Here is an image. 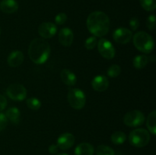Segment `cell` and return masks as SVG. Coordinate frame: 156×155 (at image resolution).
I'll use <instances>...</instances> for the list:
<instances>
[{
    "label": "cell",
    "instance_id": "obj_19",
    "mask_svg": "<svg viewBox=\"0 0 156 155\" xmlns=\"http://www.w3.org/2000/svg\"><path fill=\"white\" fill-rule=\"evenodd\" d=\"M149 62V57L146 56V55H140V56H136L133 60V65L136 68L141 69L144 67L146 66V65Z\"/></svg>",
    "mask_w": 156,
    "mask_h": 155
},
{
    "label": "cell",
    "instance_id": "obj_2",
    "mask_svg": "<svg viewBox=\"0 0 156 155\" xmlns=\"http://www.w3.org/2000/svg\"><path fill=\"white\" fill-rule=\"evenodd\" d=\"M51 52L50 44L41 38H35L30 42L28 47V56L35 64L45 63L49 59Z\"/></svg>",
    "mask_w": 156,
    "mask_h": 155
},
{
    "label": "cell",
    "instance_id": "obj_31",
    "mask_svg": "<svg viewBox=\"0 0 156 155\" xmlns=\"http://www.w3.org/2000/svg\"><path fill=\"white\" fill-rule=\"evenodd\" d=\"M7 106V100L3 95L0 94V112L4 110Z\"/></svg>",
    "mask_w": 156,
    "mask_h": 155
},
{
    "label": "cell",
    "instance_id": "obj_33",
    "mask_svg": "<svg viewBox=\"0 0 156 155\" xmlns=\"http://www.w3.org/2000/svg\"><path fill=\"white\" fill-rule=\"evenodd\" d=\"M56 155H69V154H67V153H58V154Z\"/></svg>",
    "mask_w": 156,
    "mask_h": 155
},
{
    "label": "cell",
    "instance_id": "obj_9",
    "mask_svg": "<svg viewBox=\"0 0 156 155\" xmlns=\"http://www.w3.org/2000/svg\"><path fill=\"white\" fill-rule=\"evenodd\" d=\"M133 38V33L130 30L125 27H119L114 30L113 39L120 44L128 43Z\"/></svg>",
    "mask_w": 156,
    "mask_h": 155
},
{
    "label": "cell",
    "instance_id": "obj_21",
    "mask_svg": "<svg viewBox=\"0 0 156 155\" xmlns=\"http://www.w3.org/2000/svg\"><path fill=\"white\" fill-rule=\"evenodd\" d=\"M111 141L116 145H120V144H123L126 139V134L121 131H117L114 133L112 134L111 137Z\"/></svg>",
    "mask_w": 156,
    "mask_h": 155
},
{
    "label": "cell",
    "instance_id": "obj_20",
    "mask_svg": "<svg viewBox=\"0 0 156 155\" xmlns=\"http://www.w3.org/2000/svg\"><path fill=\"white\" fill-rule=\"evenodd\" d=\"M146 126L152 135H156V111H152L149 114L146 120Z\"/></svg>",
    "mask_w": 156,
    "mask_h": 155
},
{
    "label": "cell",
    "instance_id": "obj_22",
    "mask_svg": "<svg viewBox=\"0 0 156 155\" xmlns=\"http://www.w3.org/2000/svg\"><path fill=\"white\" fill-rule=\"evenodd\" d=\"M96 155H115V152L111 147L107 145H99L96 149Z\"/></svg>",
    "mask_w": 156,
    "mask_h": 155
},
{
    "label": "cell",
    "instance_id": "obj_23",
    "mask_svg": "<svg viewBox=\"0 0 156 155\" xmlns=\"http://www.w3.org/2000/svg\"><path fill=\"white\" fill-rule=\"evenodd\" d=\"M26 104H27V107L32 110H37L41 106V101L35 97H30V98L27 99L26 100Z\"/></svg>",
    "mask_w": 156,
    "mask_h": 155
},
{
    "label": "cell",
    "instance_id": "obj_32",
    "mask_svg": "<svg viewBox=\"0 0 156 155\" xmlns=\"http://www.w3.org/2000/svg\"><path fill=\"white\" fill-rule=\"evenodd\" d=\"M58 149H59V147H57V145H56V144H51V145L49 147L48 150H49V152L51 153V154H55V153H57Z\"/></svg>",
    "mask_w": 156,
    "mask_h": 155
},
{
    "label": "cell",
    "instance_id": "obj_16",
    "mask_svg": "<svg viewBox=\"0 0 156 155\" xmlns=\"http://www.w3.org/2000/svg\"><path fill=\"white\" fill-rule=\"evenodd\" d=\"M60 78L62 81L68 86H73L76 84L77 78L74 73L69 69H62L60 72Z\"/></svg>",
    "mask_w": 156,
    "mask_h": 155
},
{
    "label": "cell",
    "instance_id": "obj_18",
    "mask_svg": "<svg viewBox=\"0 0 156 155\" xmlns=\"http://www.w3.org/2000/svg\"><path fill=\"white\" fill-rule=\"evenodd\" d=\"M8 120L14 124H18L21 120V112L16 107H11L7 109L5 113Z\"/></svg>",
    "mask_w": 156,
    "mask_h": 155
},
{
    "label": "cell",
    "instance_id": "obj_4",
    "mask_svg": "<svg viewBox=\"0 0 156 155\" xmlns=\"http://www.w3.org/2000/svg\"><path fill=\"white\" fill-rule=\"evenodd\" d=\"M129 141L134 147H143L150 141V134L144 129H134L129 133Z\"/></svg>",
    "mask_w": 156,
    "mask_h": 155
},
{
    "label": "cell",
    "instance_id": "obj_27",
    "mask_svg": "<svg viewBox=\"0 0 156 155\" xmlns=\"http://www.w3.org/2000/svg\"><path fill=\"white\" fill-rule=\"evenodd\" d=\"M146 25L149 30H154L155 29L156 24H155V15H151L148 17L147 21H146Z\"/></svg>",
    "mask_w": 156,
    "mask_h": 155
},
{
    "label": "cell",
    "instance_id": "obj_1",
    "mask_svg": "<svg viewBox=\"0 0 156 155\" xmlns=\"http://www.w3.org/2000/svg\"><path fill=\"white\" fill-rule=\"evenodd\" d=\"M88 30L94 36H104L108 33L110 19L103 12H94L88 15L86 21Z\"/></svg>",
    "mask_w": 156,
    "mask_h": 155
},
{
    "label": "cell",
    "instance_id": "obj_10",
    "mask_svg": "<svg viewBox=\"0 0 156 155\" xmlns=\"http://www.w3.org/2000/svg\"><path fill=\"white\" fill-rule=\"evenodd\" d=\"M57 32V27L52 22H44L38 27V33L44 39H50L55 36Z\"/></svg>",
    "mask_w": 156,
    "mask_h": 155
},
{
    "label": "cell",
    "instance_id": "obj_3",
    "mask_svg": "<svg viewBox=\"0 0 156 155\" xmlns=\"http://www.w3.org/2000/svg\"><path fill=\"white\" fill-rule=\"evenodd\" d=\"M133 40L136 48L143 53L149 54L152 53L155 46L153 38L146 32H138L134 35Z\"/></svg>",
    "mask_w": 156,
    "mask_h": 155
},
{
    "label": "cell",
    "instance_id": "obj_17",
    "mask_svg": "<svg viewBox=\"0 0 156 155\" xmlns=\"http://www.w3.org/2000/svg\"><path fill=\"white\" fill-rule=\"evenodd\" d=\"M94 152V147L87 142L81 143L75 149V155H93Z\"/></svg>",
    "mask_w": 156,
    "mask_h": 155
},
{
    "label": "cell",
    "instance_id": "obj_24",
    "mask_svg": "<svg viewBox=\"0 0 156 155\" xmlns=\"http://www.w3.org/2000/svg\"><path fill=\"white\" fill-rule=\"evenodd\" d=\"M142 7L147 12H152L156 8V0H140Z\"/></svg>",
    "mask_w": 156,
    "mask_h": 155
},
{
    "label": "cell",
    "instance_id": "obj_12",
    "mask_svg": "<svg viewBox=\"0 0 156 155\" xmlns=\"http://www.w3.org/2000/svg\"><path fill=\"white\" fill-rule=\"evenodd\" d=\"M75 143V136L71 133H63L58 138L57 147L61 150H68Z\"/></svg>",
    "mask_w": 156,
    "mask_h": 155
},
{
    "label": "cell",
    "instance_id": "obj_14",
    "mask_svg": "<svg viewBox=\"0 0 156 155\" xmlns=\"http://www.w3.org/2000/svg\"><path fill=\"white\" fill-rule=\"evenodd\" d=\"M24 61V54L19 50L12 52L8 57L7 62L9 66L18 67L22 64Z\"/></svg>",
    "mask_w": 156,
    "mask_h": 155
},
{
    "label": "cell",
    "instance_id": "obj_29",
    "mask_svg": "<svg viewBox=\"0 0 156 155\" xmlns=\"http://www.w3.org/2000/svg\"><path fill=\"white\" fill-rule=\"evenodd\" d=\"M8 125V119L3 112H0V132L4 130Z\"/></svg>",
    "mask_w": 156,
    "mask_h": 155
},
{
    "label": "cell",
    "instance_id": "obj_28",
    "mask_svg": "<svg viewBox=\"0 0 156 155\" xmlns=\"http://www.w3.org/2000/svg\"><path fill=\"white\" fill-rule=\"evenodd\" d=\"M67 20V15L65 13H59L55 18V22L59 25L65 24Z\"/></svg>",
    "mask_w": 156,
    "mask_h": 155
},
{
    "label": "cell",
    "instance_id": "obj_13",
    "mask_svg": "<svg viewBox=\"0 0 156 155\" xmlns=\"http://www.w3.org/2000/svg\"><path fill=\"white\" fill-rule=\"evenodd\" d=\"M91 86L93 89L98 92L105 91L109 87V81L106 76L99 74L95 76L91 81Z\"/></svg>",
    "mask_w": 156,
    "mask_h": 155
},
{
    "label": "cell",
    "instance_id": "obj_7",
    "mask_svg": "<svg viewBox=\"0 0 156 155\" xmlns=\"http://www.w3.org/2000/svg\"><path fill=\"white\" fill-rule=\"evenodd\" d=\"M145 115L141 111L132 110L123 117V122L129 127H138L144 123Z\"/></svg>",
    "mask_w": 156,
    "mask_h": 155
},
{
    "label": "cell",
    "instance_id": "obj_26",
    "mask_svg": "<svg viewBox=\"0 0 156 155\" xmlns=\"http://www.w3.org/2000/svg\"><path fill=\"white\" fill-rule=\"evenodd\" d=\"M98 40L96 36H90L87 38L85 42V46L87 50H91L97 46Z\"/></svg>",
    "mask_w": 156,
    "mask_h": 155
},
{
    "label": "cell",
    "instance_id": "obj_6",
    "mask_svg": "<svg viewBox=\"0 0 156 155\" xmlns=\"http://www.w3.org/2000/svg\"><path fill=\"white\" fill-rule=\"evenodd\" d=\"M6 94L12 100L15 101H21L27 97V90L22 84H12L6 89Z\"/></svg>",
    "mask_w": 156,
    "mask_h": 155
},
{
    "label": "cell",
    "instance_id": "obj_8",
    "mask_svg": "<svg viewBox=\"0 0 156 155\" xmlns=\"http://www.w3.org/2000/svg\"><path fill=\"white\" fill-rule=\"evenodd\" d=\"M98 50L102 57L112 59L115 56V49L113 44L106 39H101L98 42Z\"/></svg>",
    "mask_w": 156,
    "mask_h": 155
},
{
    "label": "cell",
    "instance_id": "obj_25",
    "mask_svg": "<svg viewBox=\"0 0 156 155\" xmlns=\"http://www.w3.org/2000/svg\"><path fill=\"white\" fill-rule=\"evenodd\" d=\"M108 74L109 77L111 78H117L118 77L121 72V68H120V65H117V64H114V65H111L108 69Z\"/></svg>",
    "mask_w": 156,
    "mask_h": 155
},
{
    "label": "cell",
    "instance_id": "obj_34",
    "mask_svg": "<svg viewBox=\"0 0 156 155\" xmlns=\"http://www.w3.org/2000/svg\"><path fill=\"white\" fill-rule=\"evenodd\" d=\"M1 33H2V29H1V27H0V35H1Z\"/></svg>",
    "mask_w": 156,
    "mask_h": 155
},
{
    "label": "cell",
    "instance_id": "obj_15",
    "mask_svg": "<svg viewBox=\"0 0 156 155\" xmlns=\"http://www.w3.org/2000/svg\"><path fill=\"white\" fill-rule=\"evenodd\" d=\"M0 9L5 14L15 13L18 9V4L15 0H2Z\"/></svg>",
    "mask_w": 156,
    "mask_h": 155
},
{
    "label": "cell",
    "instance_id": "obj_11",
    "mask_svg": "<svg viewBox=\"0 0 156 155\" xmlns=\"http://www.w3.org/2000/svg\"><path fill=\"white\" fill-rule=\"evenodd\" d=\"M58 39H59V43L63 46H70L74 39L73 30L69 27H63L60 29L59 31V35H58Z\"/></svg>",
    "mask_w": 156,
    "mask_h": 155
},
{
    "label": "cell",
    "instance_id": "obj_5",
    "mask_svg": "<svg viewBox=\"0 0 156 155\" xmlns=\"http://www.w3.org/2000/svg\"><path fill=\"white\" fill-rule=\"evenodd\" d=\"M67 98L70 106L75 109H82L86 102L85 93L79 88H70Z\"/></svg>",
    "mask_w": 156,
    "mask_h": 155
},
{
    "label": "cell",
    "instance_id": "obj_30",
    "mask_svg": "<svg viewBox=\"0 0 156 155\" xmlns=\"http://www.w3.org/2000/svg\"><path fill=\"white\" fill-rule=\"evenodd\" d=\"M129 26H130V28L132 29V30H136L137 28L140 26V21L137 18H132L129 20Z\"/></svg>",
    "mask_w": 156,
    "mask_h": 155
}]
</instances>
